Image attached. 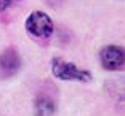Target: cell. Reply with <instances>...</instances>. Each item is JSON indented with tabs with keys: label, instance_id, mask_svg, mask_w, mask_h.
Masks as SVG:
<instances>
[{
	"label": "cell",
	"instance_id": "6da1fadb",
	"mask_svg": "<svg viewBox=\"0 0 125 116\" xmlns=\"http://www.w3.org/2000/svg\"><path fill=\"white\" fill-rule=\"evenodd\" d=\"M52 72L56 78L64 80V81L77 80V81H82V83H90L92 81L90 72L82 70L77 65H74L71 62H64L61 59H53L52 61Z\"/></svg>",
	"mask_w": 125,
	"mask_h": 116
},
{
	"label": "cell",
	"instance_id": "7a4b0ae2",
	"mask_svg": "<svg viewBox=\"0 0 125 116\" xmlns=\"http://www.w3.org/2000/svg\"><path fill=\"white\" fill-rule=\"evenodd\" d=\"M53 29H55V25H53L52 18L45 15L43 11H34L26 19V30L37 38L50 37L53 33Z\"/></svg>",
	"mask_w": 125,
	"mask_h": 116
},
{
	"label": "cell",
	"instance_id": "3957f363",
	"mask_svg": "<svg viewBox=\"0 0 125 116\" xmlns=\"http://www.w3.org/2000/svg\"><path fill=\"white\" fill-rule=\"evenodd\" d=\"M99 61L106 70H120L125 67V49L115 45L104 46L99 53Z\"/></svg>",
	"mask_w": 125,
	"mask_h": 116
},
{
	"label": "cell",
	"instance_id": "277c9868",
	"mask_svg": "<svg viewBox=\"0 0 125 116\" xmlns=\"http://www.w3.org/2000/svg\"><path fill=\"white\" fill-rule=\"evenodd\" d=\"M21 67V59H19V54L16 53L13 48H8L7 51L2 53L0 56V69L5 75H13L16 73Z\"/></svg>",
	"mask_w": 125,
	"mask_h": 116
},
{
	"label": "cell",
	"instance_id": "5b68a950",
	"mask_svg": "<svg viewBox=\"0 0 125 116\" xmlns=\"http://www.w3.org/2000/svg\"><path fill=\"white\" fill-rule=\"evenodd\" d=\"M104 89L106 92L115 100H125V76H119V78H112V80H107L104 84Z\"/></svg>",
	"mask_w": 125,
	"mask_h": 116
},
{
	"label": "cell",
	"instance_id": "8992f818",
	"mask_svg": "<svg viewBox=\"0 0 125 116\" xmlns=\"http://www.w3.org/2000/svg\"><path fill=\"white\" fill-rule=\"evenodd\" d=\"M35 116H53L55 103L47 97H39L35 100Z\"/></svg>",
	"mask_w": 125,
	"mask_h": 116
},
{
	"label": "cell",
	"instance_id": "52a82bcc",
	"mask_svg": "<svg viewBox=\"0 0 125 116\" xmlns=\"http://www.w3.org/2000/svg\"><path fill=\"white\" fill-rule=\"evenodd\" d=\"M13 2H15V0H0V11L7 10V8L13 3Z\"/></svg>",
	"mask_w": 125,
	"mask_h": 116
}]
</instances>
